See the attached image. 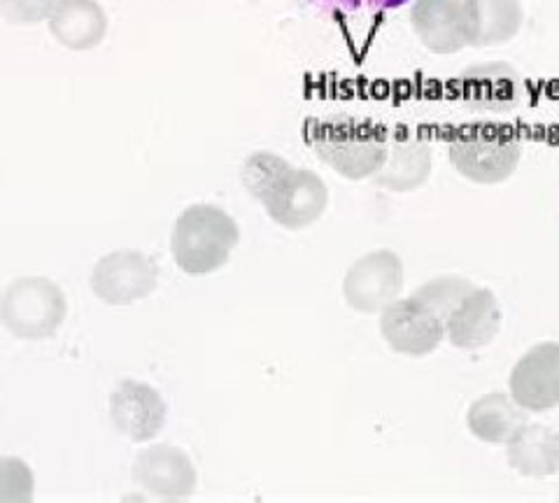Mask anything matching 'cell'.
Masks as SVG:
<instances>
[{"instance_id": "cell-20", "label": "cell", "mask_w": 559, "mask_h": 503, "mask_svg": "<svg viewBox=\"0 0 559 503\" xmlns=\"http://www.w3.org/2000/svg\"><path fill=\"white\" fill-rule=\"evenodd\" d=\"M471 289H474V283H468L466 277L441 275V277H433V280L425 283L413 294V297L425 301L431 310L439 312L443 320H448L450 312L457 308V303L466 297Z\"/></svg>"}, {"instance_id": "cell-21", "label": "cell", "mask_w": 559, "mask_h": 503, "mask_svg": "<svg viewBox=\"0 0 559 503\" xmlns=\"http://www.w3.org/2000/svg\"><path fill=\"white\" fill-rule=\"evenodd\" d=\"M35 480L26 462L16 457H0V503L33 501Z\"/></svg>"}, {"instance_id": "cell-15", "label": "cell", "mask_w": 559, "mask_h": 503, "mask_svg": "<svg viewBox=\"0 0 559 503\" xmlns=\"http://www.w3.org/2000/svg\"><path fill=\"white\" fill-rule=\"evenodd\" d=\"M527 422L530 410L503 392H489L476 398L466 412L468 431L489 445H506Z\"/></svg>"}, {"instance_id": "cell-13", "label": "cell", "mask_w": 559, "mask_h": 503, "mask_svg": "<svg viewBox=\"0 0 559 503\" xmlns=\"http://www.w3.org/2000/svg\"><path fill=\"white\" fill-rule=\"evenodd\" d=\"M462 98L471 110L509 112L522 96V82L513 65L492 61L471 65L462 73Z\"/></svg>"}, {"instance_id": "cell-9", "label": "cell", "mask_w": 559, "mask_h": 503, "mask_svg": "<svg viewBox=\"0 0 559 503\" xmlns=\"http://www.w3.org/2000/svg\"><path fill=\"white\" fill-rule=\"evenodd\" d=\"M509 394L530 412L559 406V343H538L518 359L509 378Z\"/></svg>"}, {"instance_id": "cell-2", "label": "cell", "mask_w": 559, "mask_h": 503, "mask_svg": "<svg viewBox=\"0 0 559 503\" xmlns=\"http://www.w3.org/2000/svg\"><path fill=\"white\" fill-rule=\"evenodd\" d=\"M306 141L326 166L347 180L373 178L390 149L388 133L353 117L308 121Z\"/></svg>"}, {"instance_id": "cell-19", "label": "cell", "mask_w": 559, "mask_h": 503, "mask_svg": "<svg viewBox=\"0 0 559 503\" xmlns=\"http://www.w3.org/2000/svg\"><path fill=\"white\" fill-rule=\"evenodd\" d=\"M509 464L520 476L550 478L559 474V433L544 424H524L506 443Z\"/></svg>"}, {"instance_id": "cell-6", "label": "cell", "mask_w": 559, "mask_h": 503, "mask_svg": "<svg viewBox=\"0 0 559 503\" xmlns=\"http://www.w3.org/2000/svg\"><path fill=\"white\" fill-rule=\"evenodd\" d=\"M380 334L392 352L419 359L443 343L445 320L417 297L396 299L380 310Z\"/></svg>"}, {"instance_id": "cell-1", "label": "cell", "mask_w": 559, "mask_h": 503, "mask_svg": "<svg viewBox=\"0 0 559 503\" xmlns=\"http://www.w3.org/2000/svg\"><path fill=\"white\" fill-rule=\"evenodd\" d=\"M242 184L264 203L277 227L299 231L318 221L329 205L324 180L308 168H294L273 152H257L242 166Z\"/></svg>"}, {"instance_id": "cell-4", "label": "cell", "mask_w": 559, "mask_h": 503, "mask_svg": "<svg viewBox=\"0 0 559 503\" xmlns=\"http://www.w3.org/2000/svg\"><path fill=\"white\" fill-rule=\"evenodd\" d=\"M66 297L47 277H20L0 297V322L24 340L55 336L66 320Z\"/></svg>"}, {"instance_id": "cell-5", "label": "cell", "mask_w": 559, "mask_h": 503, "mask_svg": "<svg viewBox=\"0 0 559 503\" xmlns=\"http://www.w3.org/2000/svg\"><path fill=\"white\" fill-rule=\"evenodd\" d=\"M448 154L462 178L476 184H499L515 172L522 143L518 135L499 129H468L450 137Z\"/></svg>"}, {"instance_id": "cell-12", "label": "cell", "mask_w": 559, "mask_h": 503, "mask_svg": "<svg viewBox=\"0 0 559 503\" xmlns=\"http://www.w3.org/2000/svg\"><path fill=\"white\" fill-rule=\"evenodd\" d=\"M501 308L495 291L474 287L445 320V336L460 350H480L501 328Z\"/></svg>"}, {"instance_id": "cell-10", "label": "cell", "mask_w": 559, "mask_h": 503, "mask_svg": "<svg viewBox=\"0 0 559 503\" xmlns=\"http://www.w3.org/2000/svg\"><path fill=\"white\" fill-rule=\"evenodd\" d=\"M166 402L145 383L127 380L110 398V418L115 429L135 443H147L166 424Z\"/></svg>"}, {"instance_id": "cell-8", "label": "cell", "mask_w": 559, "mask_h": 503, "mask_svg": "<svg viewBox=\"0 0 559 503\" xmlns=\"http://www.w3.org/2000/svg\"><path fill=\"white\" fill-rule=\"evenodd\" d=\"M159 280V266L152 256L133 250L105 254L92 273V289L108 306H131L150 297Z\"/></svg>"}, {"instance_id": "cell-18", "label": "cell", "mask_w": 559, "mask_h": 503, "mask_svg": "<svg viewBox=\"0 0 559 503\" xmlns=\"http://www.w3.org/2000/svg\"><path fill=\"white\" fill-rule=\"evenodd\" d=\"M49 31L68 49H94L105 38L108 16L96 0H57L49 14Z\"/></svg>"}, {"instance_id": "cell-16", "label": "cell", "mask_w": 559, "mask_h": 503, "mask_svg": "<svg viewBox=\"0 0 559 503\" xmlns=\"http://www.w3.org/2000/svg\"><path fill=\"white\" fill-rule=\"evenodd\" d=\"M464 0H417L411 24L423 45L436 55H454L466 47L462 33Z\"/></svg>"}, {"instance_id": "cell-14", "label": "cell", "mask_w": 559, "mask_h": 503, "mask_svg": "<svg viewBox=\"0 0 559 503\" xmlns=\"http://www.w3.org/2000/svg\"><path fill=\"white\" fill-rule=\"evenodd\" d=\"M520 0H464L462 33L468 47H497L509 43L522 28Z\"/></svg>"}, {"instance_id": "cell-3", "label": "cell", "mask_w": 559, "mask_h": 503, "mask_svg": "<svg viewBox=\"0 0 559 503\" xmlns=\"http://www.w3.org/2000/svg\"><path fill=\"white\" fill-rule=\"evenodd\" d=\"M240 240L238 224L215 205H191L175 221L173 259L187 275H207L229 262Z\"/></svg>"}, {"instance_id": "cell-7", "label": "cell", "mask_w": 559, "mask_h": 503, "mask_svg": "<svg viewBox=\"0 0 559 503\" xmlns=\"http://www.w3.org/2000/svg\"><path fill=\"white\" fill-rule=\"evenodd\" d=\"M404 289V262L392 250H376L349 266L343 297L357 312H380Z\"/></svg>"}, {"instance_id": "cell-11", "label": "cell", "mask_w": 559, "mask_h": 503, "mask_svg": "<svg viewBox=\"0 0 559 503\" xmlns=\"http://www.w3.org/2000/svg\"><path fill=\"white\" fill-rule=\"evenodd\" d=\"M133 478L145 490L168 501L189 499L197 490V471L178 447L154 445L143 450L133 464Z\"/></svg>"}, {"instance_id": "cell-22", "label": "cell", "mask_w": 559, "mask_h": 503, "mask_svg": "<svg viewBox=\"0 0 559 503\" xmlns=\"http://www.w3.org/2000/svg\"><path fill=\"white\" fill-rule=\"evenodd\" d=\"M57 0H0V14L12 24H38L49 20Z\"/></svg>"}, {"instance_id": "cell-17", "label": "cell", "mask_w": 559, "mask_h": 503, "mask_svg": "<svg viewBox=\"0 0 559 503\" xmlns=\"http://www.w3.org/2000/svg\"><path fill=\"white\" fill-rule=\"evenodd\" d=\"M431 176V145L425 137L396 135L373 180L390 192H415Z\"/></svg>"}]
</instances>
